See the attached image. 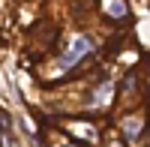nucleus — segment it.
Instances as JSON below:
<instances>
[{"label":"nucleus","mask_w":150,"mask_h":147,"mask_svg":"<svg viewBox=\"0 0 150 147\" xmlns=\"http://www.w3.org/2000/svg\"><path fill=\"white\" fill-rule=\"evenodd\" d=\"M87 48H90V42H87V39H78V42H75L72 48H69V54H66V60H72V63H75V60H78L84 51H87Z\"/></svg>","instance_id":"obj_1"}]
</instances>
